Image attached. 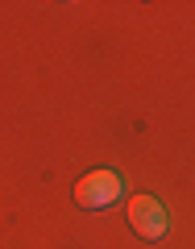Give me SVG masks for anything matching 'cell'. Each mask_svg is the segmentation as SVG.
Wrapping results in <instances>:
<instances>
[{
    "mask_svg": "<svg viewBox=\"0 0 195 249\" xmlns=\"http://www.w3.org/2000/svg\"><path fill=\"white\" fill-rule=\"evenodd\" d=\"M121 196H124V183H121V175H112V170H91V175H83L79 183H75V204L88 208V212L116 204Z\"/></svg>",
    "mask_w": 195,
    "mask_h": 249,
    "instance_id": "6da1fadb",
    "label": "cell"
},
{
    "mask_svg": "<svg viewBox=\"0 0 195 249\" xmlns=\"http://www.w3.org/2000/svg\"><path fill=\"white\" fill-rule=\"evenodd\" d=\"M129 224H133L145 241H158L162 232L170 229V216H166V208H162L154 196H133L129 199Z\"/></svg>",
    "mask_w": 195,
    "mask_h": 249,
    "instance_id": "7a4b0ae2",
    "label": "cell"
}]
</instances>
